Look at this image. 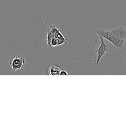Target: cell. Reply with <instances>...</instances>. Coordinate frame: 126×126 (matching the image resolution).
<instances>
[{
    "instance_id": "cell-6",
    "label": "cell",
    "mask_w": 126,
    "mask_h": 126,
    "mask_svg": "<svg viewBox=\"0 0 126 126\" xmlns=\"http://www.w3.org/2000/svg\"><path fill=\"white\" fill-rule=\"evenodd\" d=\"M61 68L57 65H52L48 68V74L50 75H60Z\"/></svg>"
},
{
    "instance_id": "cell-3",
    "label": "cell",
    "mask_w": 126,
    "mask_h": 126,
    "mask_svg": "<svg viewBox=\"0 0 126 126\" xmlns=\"http://www.w3.org/2000/svg\"><path fill=\"white\" fill-rule=\"evenodd\" d=\"M49 29L51 31L53 36L56 39L58 42V46L61 45L63 44H67V40L64 37L63 34L60 32V31L56 28L55 25H52L49 28Z\"/></svg>"
},
{
    "instance_id": "cell-2",
    "label": "cell",
    "mask_w": 126,
    "mask_h": 126,
    "mask_svg": "<svg viewBox=\"0 0 126 126\" xmlns=\"http://www.w3.org/2000/svg\"><path fill=\"white\" fill-rule=\"evenodd\" d=\"M97 35L99 38L100 44L98 48L95 50V52L97 53V58L95 62V65L96 66L98 65L102 57L108 51V48L104 41L103 38L100 35L98 34Z\"/></svg>"
},
{
    "instance_id": "cell-7",
    "label": "cell",
    "mask_w": 126,
    "mask_h": 126,
    "mask_svg": "<svg viewBox=\"0 0 126 126\" xmlns=\"http://www.w3.org/2000/svg\"><path fill=\"white\" fill-rule=\"evenodd\" d=\"M60 75H68V74L66 72V71L64 70H61L60 73Z\"/></svg>"
},
{
    "instance_id": "cell-5",
    "label": "cell",
    "mask_w": 126,
    "mask_h": 126,
    "mask_svg": "<svg viewBox=\"0 0 126 126\" xmlns=\"http://www.w3.org/2000/svg\"><path fill=\"white\" fill-rule=\"evenodd\" d=\"M111 32L118 38L124 41L126 39V31L122 27H119L110 30Z\"/></svg>"
},
{
    "instance_id": "cell-1",
    "label": "cell",
    "mask_w": 126,
    "mask_h": 126,
    "mask_svg": "<svg viewBox=\"0 0 126 126\" xmlns=\"http://www.w3.org/2000/svg\"><path fill=\"white\" fill-rule=\"evenodd\" d=\"M96 33L100 35L103 38H105L108 40L117 48H121L125 42L124 40L118 38L114 35L110 31L100 29L96 32Z\"/></svg>"
},
{
    "instance_id": "cell-4",
    "label": "cell",
    "mask_w": 126,
    "mask_h": 126,
    "mask_svg": "<svg viewBox=\"0 0 126 126\" xmlns=\"http://www.w3.org/2000/svg\"><path fill=\"white\" fill-rule=\"evenodd\" d=\"M25 63V59L23 57L17 56L14 57L11 61V62L9 63V65H10L12 69L15 71L23 68Z\"/></svg>"
}]
</instances>
